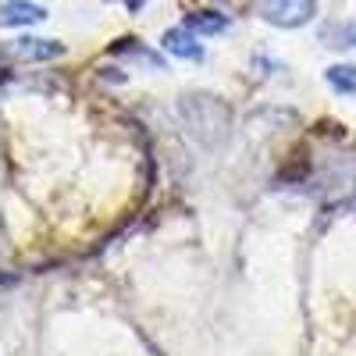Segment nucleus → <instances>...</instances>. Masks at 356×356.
<instances>
[{
	"instance_id": "nucleus-8",
	"label": "nucleus",
	"mask_w": 356,
	"mask_h": 356,
	"mask_svg": "<svg viewBox=\"0 0 356 356\" xmlns=\"http://www.w3.org/2000/svg\"><path fill=\"white\" fill-rule=\"evenodd\" d=\"M321 40L328 43V47H339V50L356 47V22H346V25H328V29L321 33Z\"/></svg>"
},
{
	"instance_id": "nucleus-6",
	"label": "nucleus",
	"mask_w": 356,
	"mask_h": 356,
	"mask_svg": "<svg viewBox=\"0 0 356 356\" xmlns=\"http://www.w3.org/2000/svg\"><path fill=\"white\" fill-rule=\"evenodd\" d=\"M186 25L193 29V33H200V36H221L228 29V18L218 15V11H193L186 18Z\"/></svg>"
},
{
	"instance_id": "nucleus-4",
	"label": "nucleus",
	"mask_w": 356,
	"mask_h": 356,
	"mask_svg": "<svg viewBox=\"0 0 356 356\" xmlns=\"http://www.w3.org/2000/svg\"><path fill=\"white\" fill-rule=\"evenodd\" d=\"M47 18V8H40V4H33V0H8L4 8H0V22H4L8 29L15 25H36V22H43Z\"/></svg>"
},
{
	"instance_id": "nucleus-2",
	"label": "nucleus",
	"mask_w": 356,
	"mask_h": 356,
	"mask_svg": "<svg viewBox=\"0 0 356 356\" xmlns=\"http://www.w3.org/2000/svg\"><path fill=\"white\" fill-rule=\"evenodd\" d=\"M111 54L114 57H125V61H136V65H143V68H150V72H168V61L157 54V50H150V47H143L139 40H118L114 47H111Z\"/></svg>"
},
{
	"instance_id": "nucleus-1",
	"label": "nucleus",
	"mask_w": 356,
	"mask_h": 356,
	"mask_svg": "<svg viewBox=\"0 0 356 356\" xmlns=\"http://www.w3.org/2000/svg\"><path fill=\"white\" fill-rule=\"evenodd\" d=\"M257 4L260 15L278 29H300L317 15V0H257Z\"/></svg>"
},
{
	"instance_id": "nucleus-5",
	"label": "nucleus",
	"mask_w": 356,
	"mask_h": 356,
	"mask_svg": "<svg viewBox=\"0 0 356 356\" xmlns=\"http://www.w3.org/2000/svg\"><path fill=\"white\" fill-rule=\"evenodd\" d=\"M61 54H65V43L57 40H36V36L18 40V57H25V61H54Z\"/></svg>"
},
{
	"instance_id": "nucleus-3",
	"label": "nucleus",
	"mask_w": 356,
	"mask_h": 356,
	"mask_svg": "<svg viewBox=\"0 0 356 356\" xmlns=\"http://www.w3.org/2000/svg\"><path fill=\"white\" fill-rule=\"evenodd\" d=\"M164 50L171 57H182V61H203V47L196 43V33L189 25H178L164 33Z\"/></svg>"
},
{
	"instance_id": "nucleus-7",
	"label": "nucleus",
	"mask_w": 356,
	"mask_h": 356,
	"mask_svg": "<svg viewBox=\"0 0 356 356\" xmlns=\"http://www.w3.org/2000/svg\"><path fill=\"white\" fill-rule=\"evenodd\" d=\"M324 79H328V86L339 97H356V68L353 65H332L324 72Z\"/></svg>"
}]
</instances>
